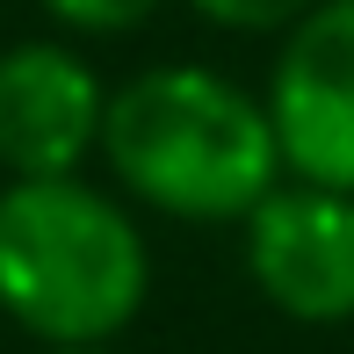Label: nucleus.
Instances as JSON below:
<instances>
[{
	"mask_svg": "<svg viewBox=\"0 0 354 354\" xmlns=\"http://www.w3.org/2000/svg\"><path fill=\"white\" fill-rule=\"evenodd\" d=\"M102 159L138 203L181 224H246L282 181L275 116L210 66H152L109 94Z\"/></svg>",
	"mask_w": 354,
	"mask_h": 354,
	"instance_id": "nucleus-1",
	"label": "nucleus"
},
{
	"mask_svg": "<svg viewBox=\"0 0 354 354\" xmlns=\"http://www.w3.org/2000/svg\"><path fill=\"white\" fill-rule=\"evenodd\" d=\"M152 261L116 196L80 174L0 188V311L44 347H109L138 318Z\"/></svg>",
	"mask_w": 354,
	"mask_h": 354,
	"instance_id": "nucleus-2",
	"label": "nucleus"
},
{
	"mask_svg": "<svg viewBox=\"0 0 354 354\" xmlns=\"http://www.w3.org/2000/svg\"><path fill=\"white\" fill-rule=\"evenodd\" d=\"M261 102L289 181L354 196V0H318L297 29H282Z\"/></svg>",
	"mask_w": 354,
	"mask_h": 354,
	"instance_id": "nucleus-3",
	"label": "nucleus"
},
{
	"mask_svg": "<svg viewBox=\"0 0 354 354\" xmlns=\"http://www.w3.org/2000/svg\"><path fill=\"white\" fill-rule=\"evenodd\" d=\"M246 275L297 326L354 318V196L318 181H275L246 210Z\"/></svg>",
	"mask_w": 354,
	"mask_h": 354,
	"instance_id": "nucleus-4",
	"label": "nucleus"
},
{
	"mask_svg": "<svg viewBox=\"0 0 354 354\" xmlns=\"http://www.w3.org/2000/svg\"><path fill=\"white\" fill-rule=\"evenodd\" d=\"M109 87L66 44H8L0 51V167L8 181L80 174L102 152Z\"/></svg>",
	"mask_w": 354,
	"mask_h": 354,
	"instance_id": "nucleus-5",
	"label": "nucleus"
},
{
	"mask_svg": "<svg viewBox=\"0 0 354 354\" xmlns=\"http://www.w3.org/2000/svg\"><path fill=\"white\" fill-rule=\"evenodd\" d=\"M188 8H196L203 22H217V29H239V37H282L318 0H188Z\"/></svg>",
	"mask_w": 354,
	"mask_h": 354,
	"instance_id": "nucleus-6",
	"label": "nucleus"
},
{
	"mask_svg": "<svg viewBox=\"0 0 354 354\" xmlns=\"http://www.w3.org/2000/svg\"><path fill=\"white\" fill-rule=\"evenodd\" d=\"M51 22H66L73 37H123V29L152 22L159 0H44Z\"/></svg>",
	"mask_w": 354,
	"mask_h": 354,
	"instance_id": "nucleus-7",
	"label": "nucleus"
},
{
	"mask_svg": "<svg viewBox=\"0 0 354 354\" xmlns=\"http://www.w3.org/2000/svg\"><path fill=\"white\" fill-rule=\"evenodd\" d=\"M37 354H109V347H37Z\"/></svg>",
	"mask_w": 354,
	"mask_h": 354,
	"instance_id": "nucleus-8",
	"label": "nucleus"
}]
</instances>
